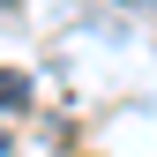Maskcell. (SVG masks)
<instances>
[{"label": "cell", "mask_w": 157, "mask_h": 157, "mask_svg": "<svg viewBox=\"0 0 157 157\" xmlns=\"http://www.w3.org/2000/svg\"><path fill=\"white\" fill-rule=\"evenodd\" d=\"M0 157H8V127H0Z\"/></svg>", "instance_id": "2"}, {"label": "cell", "mask_w": 157, "mask_h": 157, "mask_svg": "<svg viewBox=\"0 0 157 157\" xmlns=\"http://www.w3.org/2000/svg\"><path fill=\"white\" fill-rule=\"evenodd\" d=\"M23 97H30V82L15 67H0V112H23Z\"/></svg>", "instance_id": "1"}]
</instances>
